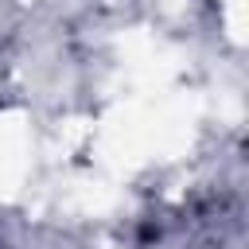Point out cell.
I'll return each instance as SVG.
<instances>
[{
	"instance_id": "cell-1",
	"label": "cell",
	"mask_w": 249,
	"mask_h": 249,
	"mask_svg": "<svg viewBox=\"0 0 249 249\" xmlns=\"http://www.w3.org/2000/svg\"><path fill=\"white\" fill-rule=\"evenodd\" d=\"M97 160L109 171H136L152 160V105L148 101H124L105 113V121L93 128Z\"/></svg>"
},
{
	"instance_id": "cell-2",
	"label": "cell",
	"mask_w": 249,
	"mask_h": 249,
	"mask_svg": "<svg viewBox=\"0 0 249 249\" xmlns=\"http://www.w3.org/2000/svg\"><path fill=\"white\" fill-rule=\"evenodd\" d=\"M31 124L19 109L0 113V198H16L31 163Z\"/></svg>"
},
{
	"instance_id": "cell-3",
	"label": "cell",
	"mask_w": 249,
	"mask_h": 249,
	"mask_svg": "<svg viewBox=\"0 0 249 249\" xmlns=\"http://www.w3.org/2000/svg\"><path fill=\"white\" fill-rule=\"evenodd\" d=\"M70 206L82 214H105L117 206V187L105 179H78L70 187Z\"/></svg>"
},
{
	"instance_id": "cell-4",
	"label": "cell",
	"mask_w": 249,
	"mask_h": 249,
	"mask_svg": "<svg viewBox=\"0 0 249 249\" xmlns=\"http://www.w3.org/2000/svg\"><path fill=\"white\" fill-rule=\"evenodd\" d=\"M222 16H226V31L233 43L249 39V0H222Z\"/></svg>"
}]
</instances>
